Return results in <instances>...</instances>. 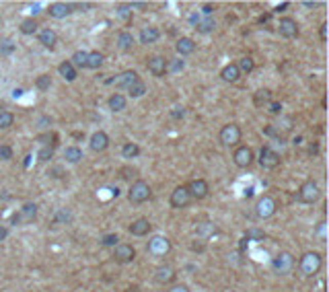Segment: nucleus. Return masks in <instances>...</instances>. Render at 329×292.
I'll list each match as a JSON object with an SVG mask.
<instances>
[{"instance_id":"nucleus-1","label":"nucleus","mask_w":329,"mask_h":292,"mask_svg":"<svg viewBox=\"0 0 329 292\" xmlns=\"http://www.w3.org/2000/svg\"><path fill=\"white\" fill-rule=\"evenodd\" d=\"M321 265H323V257H321L317 251H306V253L300 257V263H298L302 276H309V278L315 276V274H319Z\"/></svg>"},{"instance_id":"nucleus-2","label":"nucleus","mask_w":329,"mask_h":292,"mask_svg":"<svg viewBox=\"0 0 329 292\" xmlns=\"http://www.w3.org/2000/svg\"><path fill=\"white\" fill-rule=\"evenodd\" d=\"M150 198V185L146 183V181H134L132 185H130V190H128V200L132 202V204H142V202H146Z\"/></svg>"},{"instance_id":"nucleus-3","label":"nucleus","mask_w":329,"mask_h":292,"mask_svg":"<svg viewBox=\"0 0 329 292\" xmlns=\"http://www.w3.org/2000/svg\"><path fill=\"white\" fill-rule=\"evenodd\" d=\"M319 196H321L319 185H317V181H313V179L304 181V183L300 185V190H298V200L304 202V204H315V202L319 200Z\"/></svg>"},{"instance_id":"nucleus-4","label":"nucleus","mask_w":329,"mask_h":292,"mask_svg":"<svg viewBox=\"0 0 329 292\" xmlns=\"http://www.w3.org/2000/svg\"><path fill=\"white\" fill-rule=\"evenodd\" d=\"M276 208H278L276 200H274L272 196H263V198H259L257 204H255V214H257V218L265 220V218H272V216L276 214Z\"/></svg>"},{"instance_id":"nucleus-5","label":"nucleus","mask_w":329,"mask_h":292,"mask_svg":"<svg viewBox=\"0 0 329 292\" xmlns=\"http://www.w3.org/2000/svg\"><path fill=\"white\" fill-rule=\"evenodd\" d=\"M169 251H171V241H169L167 237L156 235V237H152V239L148 241V253H152V255H156V257L167 255Z\"/></svg>"},{"instance_id":"nucleus-6","label":"nucleus","mask_w":329,"mask_h":292,"mask_svg":"<svg viewBox=\"0 0 329 292\" xmlns=\"http://www.w3.org/2000/svg\"><path fill=\"white\" fill-rule=\"evenodd\" d=\"M272 265H274V269L278 272V274H290L292 272V267H294V257L288 253V251H282V253H278L274 259H272Z\"/></svg>"},{"instance_id":"nucleus-7","label":"nucleus","mask_w":329,"mask_h":292,"mask_svg":"<svg viewBox=\"0 0 329 292\" xmlns=\"http://www.w3.org/2000/svg\"><path fill=\"white\" fill-rule=\"evenodd\" d=\"M220 142L224 146H235L237 142H241V128L237 123H227L220 130Z\"/></svg>"},{"instance_id":"nucleus-8","label":"nucleus","mask_w":329,"mask_h":292,"mask_svg":"<svg viewBox=\"0 0 329 292\" xmlns=\"http://www.w3.org/2000/svg\"><path fill=\"white\" fill-rule=\"evenodd\" d=\"M37 218V206L35 204H25L15 216H13V224H29Z\"/></svg>"},{"instance_id":"nucleus-9","label":"nucleus","mask_w":329,"mask_h":292,"mask_svg":"<svg viewBox=\"0 0 329 292\" xmlns=\"http://www.w3.org/2000/svg\"><path fill=\"white\" fill-rule=\"evenodd\" d=\"M113 259L117 263H130V261L136 259V249L132 245H128V243H119V245H115Z\"/></svg>"},{"instance_id":"nucleus-10","label":"nucleus","mask_w":329,"mask_h":292,"mask_svg":"<svg viewBox=\"0 0 329 292\" xmlns=\"http://www.w3.org/2000/svg\"><path fill=\"white\" fill-rule=\"evenodd\" d=\"M259 165L263 169H276L280 165V155L276 151H272L270 146H263L259 151Z\"/></svg>"},{"instance_id":"nucleus-11","label":"nucleus","mask_w":329,"mask_h":292,"mask_svg":"<svg viewBox=\"0 0 329 292\" xmlns=\"http://www.w3.org/2000/svg\"><path fill=\"white\" fill-rule=\"evenodd\" d=\"M233 159H235V165L237 167H241V169H247V167H251V163H253V151L249 149V146H239V149L235 151V155H233Z\"/></svg>"},{"instance_id":"nucleus-12","label":"nucleus","mask_w":329,"mask_h":292,"mask_svg":"<svg viewBox=\"0 0 329 292\" xmlns=\"http://www.w3.org/2000/svg\"><path fill=\"white\" fill-rule=\"evenodd\" d=\"M186 187H188L192 200H204V198L208 196V192H210L208 181H204V179H194V181H190Z\"/></svg>"},{"instance_id":"nucleus-13","label":"nucleus","mask_w":329,"mask_h":292,"mask_svg":"<svg viewBox=\"0 0 329 292\" xmlns=\"http://www.w3.org/2000/svg\"><path fill=\"white\" fill-rule=\"evenodd\" d=\"M190 202H192V196H190L186 185H179L171 192V206L173 208H186Z\"/></svg>"},{"instance_id":"nucleus-14","label":"nucleus","mask_w":329,"mask_h":292,"mask_svg":"<svg viewBox=\"0 0 329 292\" xmlns=\"http://www.w3.org/2000/svg\"><path fill=\"white\" fill-rule=\"evenodd\" d=\"M278 31H280L282 37L292 39V37L298 35V23H296L294 19H290V17H284V19H280V23H278Z\"/></svg>"},{"instance_id":"nucleus-15","label":"nucleus","mask_w":329,"mask_h":292,"mask_svg":"<svg viewBox=\"0 0 329 292\" xmlns=\"http://www.w3.org/2000/svg\"><path fill=\"white\" fill-rule=\"evenodd\" d=\"M146 66H148V72L152 74V76H164L167 74V60H164L162 56H152L148 62H146Z\"/></svg>"},{"instance_id":"nucleus-16","label":"nucleus","mask_w":329,"mask_h":292,"mask_svg":"<svg viewBox=\"0 0 329 292\" xmlns=\"http://www.w3.org/2000/svg\"><path fill=\"white\" fill-rule=\"evenodd\" d=\"M72 11H74V7L70 3H54L48 9L50 17H54V19H66V17L72 15Z\"/></svg>"},{"instance_id":"nucleus-17","label":"nucleus","mask_w":329,"mask_h":292,"mask_svg":"<svg viewBox=\"0 0 329 292\" xmlns=\"http://www.w3.org/2000/svg\"><path fill=\"white\" fill-rule=\"evenodd\" d=\"M175 269L173 267H169V265H158L156 269H154V280L158 282V284H171L173 280H175Z\"/></svg>"},{"instance_id":"nucleus-18","label":"nucleus","mask_w":329,"mask_h":292,"mask_svg":"<svg viewBox=\"0 0 329 292\" xmlns=\"http://www.w3.org/2000/svg\"><path fill=\"white\" fill-rule=\"evenodd\" d=\"M134 80H138V74H136L134 70H124V72H119L115 78H111L109 82L115 85V87H119V89H128Z\"/></svg>"},{"instance_id":"nucleus-19","label":"nucleus","mask_w":329,"mask_h":292,"mask_svg":"<svg viewBox=\"0 0 329 292\" xmlns=\"http://www.w3.org/2000/svg\"><path fill=\"white\" fill-rule=\"evenodd\" d=\"M107 146H109V136L105 134V132H95L93 136H91V149L95 151V153H103V151H107Z\"/></svg>"},{"instance_id":"nucleus-20","label":"nucleus","mask_w":329,"mask_h":292,"mask_svg":"<svg viewBox=\"0 0 329 292\" xmlns=\"http://www.w3.org/2000/svg\"><path fill=\"white\" fill-rule=\"evenodd\" d=\"M150 228H152V224H150L146 218H138V220H134V222L130 224V233H132L134 237H144V235L150 233Z\"/></svg>"},{"instance_id":"nucleus-21","label":"nucleus","mask_w":329,"mask_h":292,"mask_svg":"<svg viewBox=\"0 0 329 292\" xmlns=\"http://www.w3.org/2000/svg\"><path fill=\"white\" fill-rule=\"evenodd\" d=\"M175 50H177V54H181V56H190V54H194V50H196V41H194L192 37H181V39H177Z\"/></svg>"},{"instance_id":"nucleus-22","label":"nucleus","mask_w":329,"mask_h":292,"mask_svg":"<svg viewBox=\"0 0 329 292\" xmlns=\"http://www.w3.org/2000/svg\"><path fill=\"white\" fill-rule=\"evenodd\" d=\"M220 78H222L224 82H237V80L241 78V72H239L237 64H227V66L220 70Z\"/></svg>"},{"instance_id":"nucleus-23","label":"nucleus","mask_w":329,"mask_h":292,"mask_svg":"<svg viewBox=\"0 0 329 292\" xmlns=\"http://www.w3.org/2000/svg\"><path fill=\"white\" fill-rule=\"evenodd\" d=\"M216 226H214V222H210V220H204V222H198L196 224V235L200 237V239H208V237H212V235H216Z\"/></svg>"},{"instance_id":"nucleus-24","label":"nucleus","mask_w":329,"mask_h":292,"mask_svg":"<svg viewBox=\"0 0 329 292\" xmlns=\"http://www.w3.org/2000/svg\"><path fill=\"white\" fill-rule=\"evenodd\" d=\"M39 44L44 46V48H54L56 44H58V35H56V31L54 29H44V31H39Z\"/></svg>"},{"instance_id":"nucleus-25","label":"nucleus","mask_w":329,"mask_h":292,"mask_svg":"<svg viewBox=\"0 0 329 292\" xmlns=\"http://www.w3.org/2000/svg\"><path fill=\"white\" fill-rule=\"evenodd\" d=\"M160 37V31L156 27H144L140 31V44H154Z\"/></svg>"},{"instance_id":"nucleus-26","label":"nucleus","mask_w":329,"mask_h":292,"mask_svg":"<svg viewBox=\"0 0 329 292\" xmlns=\"http://www.w3.org/2000/svg\"><path fill=\"white\" fill-rule=\"evenodd\" d=\"M132 46H134V35H132L130 31H119V35H117V48H119L121 52H128V50H132Z\"/></svg>"},{"instance_id":"nucleus-27","label":"nucleus","mask_w":329,"mask_h":292,"mask_svg":"<svg viewBox=\"0 0 329 292\" xmlns=\"http://www.w3.org/2000/svg\"><path fill=\"white\" fill-rule=\"evenodd\" d=\"M58 72H60V74H62V78H64V80H68V82H72V80L76 78V68L70 64V60L62 62V64L58 66Z\"/></svg>"},{"instance_id":"nucleus-28","label":"nucleus","mask_w":329,"mask_h":292,"mask_svg":"<svg viewBox=\"0 0 329 292\" xmlns=\"http://www.w3.org/2000/svg\"><path fill=\"white\" fill-rule=\"evenodd\" d=\"M103 54L101 52H89V56H87V68H91V70H99L101 66H103Z\"/></svg>"},{"instance_id":"nucleus-29","label":"nucleus","mask_w":329,"mask_h":292,"mask_svg":"<svg viewBox=\"0 0 329 292\" xmlns=\"http://www.w3.org/2000/svg\"><path fill=\"white\" fill-rule=\"evenodd\" d=\"M107 103H109V109H111V111H124L128 101H126V97H124V95L115 93V95H111V97H109V101H107Z\"/></svg>"},{"instance_id":"nucleus-30","label":"nucleus","mask_w":329,"mask_h":292,"mask_svg":"<svg viewBox=\"0 0 329 292\" xmlns=\"http://www.w3.org/2000/svg\"><path fill=\"white\" fill-rule=\"evenodd\" d=\"M64 159L68 163H78L83 159V151L78 149V146H68V149L64 151Z\"/></svg>"},{"instance_id":"nucleus-31","label":"nucleus","mask_w":329,"mask_h":292,"mask_svg":"<svg viewBox=\"0 0 329 292\" xmlns=\"http://www.w3.org/2000/svg\"><path fill=\"white\" fill-rule=\"evenodd\" d=\"M214 27H216V21H214L212 17H208V19H200V21L196 23V29H198L200 33H212V31H214Z\"/></svg>"},{"instance_id":"nucleus-32","label":"nucleus","mask_w":329,"mask_h":292,"mask_svg":"<svg viewBox=\"0 0 329 292\" xmlns=\"http://www.w3.org/2000/svg\"><path fill=\"white\" fill-rule=\"evenodd\" d=\"M126 91L130 93V97H142V95L146 93V85H144V82L138 78V80H134V82H132V85H130Z\"/></svg>"},{"instance_id":"nucleus-33","label":"nucleus","mask_w":329,"mask_h":292,"mask_svg":"<svg viewBox=\"0 0 329 292\" xmlns=\"http://www.w3.org/2000/svg\"><path fill=\"white\" fill-rule=\"evenodd\" d=\"M253 101H255V105H257V107H263V105H268V103L272 101V93H270L268 89H259V91L255 93Z\"/></svg>"},{"instance_id":"nucleus-34","label":"nucleus","mask_w":329,"mask_h":292,"mask_svg":"<svg viewBox=\"0 0 329 292\" xmlns=\"http://www.w3.org/2000/svg\"><path fill=\"white\" fill-rule=\"evenodd\" d=\"M121 155H124V159H136V157L140 155V149H138V144H134V142H128V144H124V149H121Z\"/></svg>"},{"instance_id":"nucleus-35","label":"nucleus","mask_w":329,"mask_h":292,"mask_svg":"<svg viewBox=\"0 0 329 292\" xmlns=\"http://www.w3.org/2000/svg\"><path fill=\"white\" fill-rule=\"evenodd\" d=\"M117 17H119L126 25H130V23H132V7H130V5H119V7H117Z\"/></svg>"},{"instance_id":"nucleus-36","label":"nucleus","mask_w":329,"mask_h":292,"mask_svg":"<svg viewBox=\"0 0 329 292\" xmlns=\"http://www.w3.org/2000/svg\"><path fill=\"white\" fill-rule=\"evenodd\" d=\"M237 68H239V72L243 74V72H253V68H255V62H253V58H249V56H245V58H241L239 60V64H237Z\"/></svg>"},{"instance_id":"nucleus-37","label":"nucleus","mask_w":329,"mask_h":292,"mask_svg":"<svg viewBox=\"0 0 329 292\" xmlns=\"http://www.w3.org/2000/svg\"><path fill=\"white\" fill-rule=\"evenodd\" d=\"M15 123V115L11 111H0V130H9Z\"/></svg>"},{"instance_id":"nucleus-38","label":"nucleus","mask_w":329,"mask_h":292,"mask_svg":"<svg viewBox=\"0 0 329 292\" xmlns=\"http://www.w3.org/2000/svg\"><path fill=\"white\" fill-rule=\"evenodd\" d=\"M87 56H89V52H74L70 64L78 66V68H87Z\"/></svg>"},{"instance_id":"nucleus-39","label":"nucleus","mask_w":329,"mask_h":292,"mask_svg":"<svg viewBox=\"0 0 329 292\" xmlns=\"http://www.w3.org/2000/svg\"><path fill=\"white\" fill-rule=\"evenodd\" d=\"M19 29H21V33H23V35H33V33L37 31V23H35L33 19H25V21L21 23V27H19Z\"/></svg>"},{"instance_id":"nucleus-40","label":"nucleus","mask_w":329,"mask_h":292,"mask_svg":"<svg viewBox=\"0 0 329 292\" xmlns=\"http://www.w3.org/2000/svg\"><path fill=\"white\" fill-rule=\"evenodd\" d=\"M35 87H37L39 91H48V89L52 87V76H50V74H42V76H37Z\"/></svg>"},{"instance_id":"nucleus-41","label":"nucleus","mask_w":329,"mask_h":292,"mask_svg":"<svg viewBox=\"0 0 329 292\" xmlns=\"http://www.w3.org/2000/svg\"><path fill=\"white\" fill-rule=\"evenodd\" d=\"M17 50V46L11 41V39H5V41H0V56H11L13 52Z\"/></svg>"},{"instance_id":"nucleus-42","label":"nucleus","mask_w":329,"mask_h":292,"mask_svg":"<svg viewBox=\"0 0 329 292\" xmlns=\"http://www.w3.org/2000/svg\"><path fill=\"white\" fill-rule=\"evenodd\" d=\"M265 239V233L259 231V228H249L247 231V241H263Z\"/></svg>"},{"instance_id":"nucleus-43","label":"nucleus","mask_w":329,"mask_h":292,"mask_svg":"<svg viewBox=\"0 0 329 292\" xmlns=\"http://www.w3.org/2000/svg\"><path fill=\"white\" fill-rule=\"evenodd\" d=\"M101 245L103 247H115V245H119V237L117 235H105L101 239Z\"/></svg>"},{"instance_id":"nucleus-44","label":"nucleus","mask_w":329,"mask_h":292,"mask_svg":"<svg viewBox=\"0 0 329 292\" xmlns=\"http://www.w3.org/2000/svg\"><path fill=\"white\" fill-rule=\"evenodd\" d=\"M13 159V149L9 144H3L0 146V161H11Z\"/></svg>"},{"instance_id":"nucleus-45","label":"nucleus","mask_w":329,"mask_h":292,"mask_svg":"<svg viewBox=\"0 0 329 292\" xmlns=\"http://www.w3.org/2000/svg\"><path fill=\"white\" fill-rule=\"evenodd\" d=\"M54 157V149H52V146H44V149L37 153V159L39 161H50Z\"/></svg>"},{"instance_id":"nucleus-46","label":"nucleus","mask_w":329,"mask_h":292,"mask_svg":"<svg viewBox=\"0 0 329 292\" xmlns=\"http://www.w3.org/2000/svg\"><path fill=\"white\" fill-rule=\"evenodd\" d=\"M169 70H173V72L183 70V60H175L173 64H169V62H167V72H169Z\"/></svg>"},{"instance_id":"nucleus-47","label":"nucleus","mask_w":329,"mask_h":292,"mask_svg":"<svg viewBox=\"0 0 329 292\" xmlns=\"http://www.w3.org/2000/svg\"><path fill=\"white\" fill-rule=\"evenodd\" d=\"M268 111H270L272 115H278V113L282 111V105L276 103V101H270V103H268Z\"/></svg>"},{"instance_id":"nucleus-48","label":"nucleus","mask_w":329,"mask_h":292,"mask_svg":"<svg viewBox=\"0 0 329 292\" xmlns=\"http://www.w3.org/2000/svg\"><path fill=\"white\" fill-rule=\"evenodd\" d=\"M68 220H70V212L68 210H60L56 214V222H68Z\"/></svg>"},{"instance_id":"nucleus-49","label":"nucleus","mask_w":329,"mask_h":292,"mask_svg":"<svg viewBox=\"0 0 329 292\" xmlns=\"http://www.w3.org/2000/svg\"><path fill=\"white\" fill-rule=\"evenodd\" d=\"M37 140H39L44 146H50V140H56V138L50 136V134H44V136H37Z\"/></svg>"},{"instance_id":"nucleus-50","label":"nucleus","mask_w":329,"mask_h":292,"mask_svg":"<svg viewBox=\"0 0 329 292\" xmlns=\"http://www.w3.org/2000/svg\"><path fill=\"white\" fill-rule=\"evenodd\" d=\"M169 292H190V288H188L186 284H175V286H173Z\"/></svg>"},{"instance_id":"nucleus-51","label":"nucleus","mask_w":329,"mask_h":292,"mask_svg":"<svg viewBox=\"0 0 329 292\" xmlns=\"http://www.w3.org/2000/svg\"><path fill=\"white\" fill-rule=\"evenodd\" d=\"M9 237V228L7 226H3V224H0V243H3L5 239Z\"/></svg>"},{"instance_id":"nucleus-52","label":"nucleus","mask_w":329,"mask_h":292,"mask_svg":"<svg viewBox=\"0 0 329 292\" xmlns=\"http://www.w3.org/2000/svg\"><path fill=\"white\" fill-rule=\"evenodd\" d=\"M319 35H321V41H327V25L323 23L321 29H319Z\"/></svg>"},{"instance_id":"nucleus-53","label":"nucleus","mask_w":329,"mask_h":292,"mask_svg":"<svg viewBox=\"0 0 329 292\" xmlns=\"http://www.w3.org/2000/svg\"><path fill=\"white\" fill-rule=\"evenodd\" d=\"M183 115H186V109H183V107H175L173 117H183Z\"/></svg>"},{"instance_id":"nucleus-54","label":"nucleus","mask_w":329,"mask_h":292,"mask_svg":"<svg viewBox=\"0 0 329 292\" xmlns=\"http://www.w3.org/2000/svg\"><path fill=\"white\" fill-rule=\"evenodd\" d=\"M263 134H268V136H278V132H276L272 126H270V128H265V130H263Z\"/></svg>"},{"instance_id":"nucleus-55","label":"nucleus","mask_w":329,"mask_h":292,"mask_svg":"<svg viewBox=\"0 0 329 292\" xmlns=\"http://www.w3.org/2000/svg\"><path fill=\"white\" fill-rule=\"evenodd\" d=\"M192 249H194V251H204V245H202V243H194Z\"/></svg>"},{"instance_id":"nucleus-56","label":"nucleus","mask_w":329,"mask_h":292,"mask_svg":"<svg viewBox=\"0 0 329 292\" xmlns=\"http://www.w3.org/2000/svg\"><path fill=\"white\" fill-rule=\"evenodd\" d=\"M212 11H214L212 5H206V7H204V13H206V15H212Z\"/></svg>"},{"instance_id":"nucleus-57","label":"nucleus","mask_w":329,"mask_h":292,"mask_svg":"<svg viewBox=\"0 0 329 292\" xmlns=\"http://www.w3.org/2000/svg\"><path fill=\"white\" fill-rule=\"evenodd\" d=\"M304 7H309V9H315V7H317V3H311V0H306V3H304Z\"/></svg>"},{"instance_id":"nucleus-58","label":"nucleus","mask_w":329,"mask_h":292,"mask_svg":"<svg viewBox=\"0 0 329 292\" xmlns=\"http://www.w3.org/2000/svg\"><path fill=\"white\" fill-rule=\"evenodd\" d=\"M124 292H140V288H136V286H132V288H128V290H124Z\"/></svg>"}]
</instances>
